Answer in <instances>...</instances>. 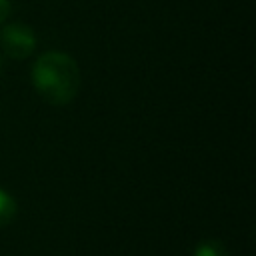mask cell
I'll return each instance as SVG.
<instances>
[{
  "instance_id": "cell-1",
  "label": "cell",
  "mask_w": 256,
  "mask_h": 256,
  "mask_svg": "<svg viewBox=\"0 0 256 256\" xmlns=\"http://www.w3.org/2000/svg\"><path fill=\"white\" fill-rule=\"evenodd\" d=\"M32 82L46 102L54 106H64L72 102L78 94L80 70L68 54L48 52L34 62Z\"/></svg>"
},
{
  "instance_id": "cell-2",
  "label": "cell",
  "mask_w": 256,
  "mask_h": 256,
  "mask_svg": "<svg viewBox=\"0 0 256 256\" xmlns=\"http://www.w3.org/2000/svg\"><path fill=\"white\" fill-rule=\"evenodd\" d=\"M0 46L10 58H26L36 46V36L24 24H6L0 30Z\"/></svg>"
},
{
  "instance_id": "cell-3",
  "label": "cell",
  "mask_w": 256,
  "mask_h": 256,
  "mask_svg": "<svg viewBox=\"0 0 256 256\" xmlns=\"http://www.w3.org/2000/svg\"><path fill=\"white\" fill-rule=\"evenodd\" d=\"M16 212H18V206H16L14 198L8 192L0 190V228L10 224L16 216Z\"/></svg>"
},
{
  "instance_id": "cell-4",
  "label": "cell",
  "mask_w": 256,
  "mask_h": 256,
  "mask_svg": "<svg viewBox=\"0 0 256 256\" xmlns=\"http://www.w3.org/2000/svg\"><path fill=\"white\" fill-rule=\"evenodd\" d=\"M194 256H228V252H226V248L220 244V242H204V244H200L198 248H196V252H194Z\"/></svg>"
},
{
  "instance_id": "cell-5",
  "label": "cell",
  "mask_w": 256,
  "mask_h": 256,
  "mask_svg": "<svg viewBox=\"0 0 256 256\" xmlns=\"http://www.w3.org/2000/svg\"><path fill=\"white\" fill-rule=\"evenodd\" d=\"M10 14V4L8 0H0V24H4V20L8 18Z\"/></svg>"
},
{
  "instance_id": "cell-6",
  "label": "cell",
  "mask_w": 256,
  "mask_h": 256,
  "mask_svg": "<svg viewBox=\"0 0 256 256\" xmlns=\"http://www.w3.org/2000/svg\"><path fill=\"white\" fill-rule=\"evenodd\" d=\"M0 68H2V62H0Z\"/></svg>"
}]
</instances>
